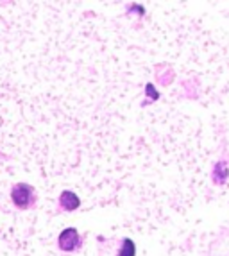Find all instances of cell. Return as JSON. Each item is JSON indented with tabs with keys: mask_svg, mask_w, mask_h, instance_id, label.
Returning a JSON list of instances; mask_svg holds the SVG:
<instances>
[{
	"mask_svg": "<svg viewBox=\"0 0 229 256\" xmlns=\"http://www.w3.org/2000/svg\"><path fill=\"white\" fill-rule=\"evenodd\" d=\"M11 201L16 208L20 210H29L36 202V196H34V188L27 183H18L11 188Z\"/></svg>",
	"mask_w": 229,
	"mask_h": 256,
	"instance_id": "1",
	"label": "cell"
},
{
	"mask_svg": "<svg viewBox=\"0 0 229 256\" xmlns=\"http://www.w3.org/2000/svg\"><path fill=\"white\" fill-rule=\"evenodd\" d=\"M58 246L61 251L64 252H74L76 249L81 248V235L76 228H66L60 233L58 236Z\"/></svg>",
	"mask_w": 229,
	"mask_h": 256,
	"instance_id": "2",
	"label": "cell"
},
{
	"mask_svg": "<svg viewBox=\"0 0 229 256\" xmlns=\"http://www.w3.org/2000/svg\"><path fill=\"white\" fill-rule=\"evenodd\" d=\"M147 92H148V94H150V97H152V98H158V97H160V95H158L156 92H154L152 84H147Z\"/></svg>",
	"mask_w": 229,
	"mask_h": 256,
	"instance_id": "6",
	"label": "cell"
},
{
	"mask_svg": "<svg viewBox=\"0 0 229 256\" xmlns=\"http://www.w3.org/2000/svg\"><path fill=\"white\" fill-rule=\"evenodd\" d=\"M229 178V165L226 162H216L213 166V181L216 184L226 183V180Z\"/></svg>",
	"mask_w": 229,
	"mask_h": 256,
	"instance_id": "4",
	"label": "cell"
},
{
	"mask_svg": "<svg viewBox=\"0 0 229 256\" xmlns=\"http://www.w3.org/2000/svg\"><path fill=\"white\" fill-rule=\"evenodd\" d=\"M118 256H136V244L131 238H124Z\"/></svg>",
	"mask_w": 229,
	"mask_h": 256,
	"instance_id": "5",
	"label": "cell"
},
{
	"mask_svg": "<svg viewBox=\"0 0 229 256\" xmlns=\"http://www.w3.org/2000/svg\"><path fill=\"white\" fill-rule=\"evenodd\" d=\"M60 206L64 212H76V210L81 206V199H79V196H76L72 190H64L60 196Z\"/></svg>",
	"mask_w": 229,
	"mask_h": 256,
	"instance_id": "3",
	"label": "cell"
}]
</instances>
